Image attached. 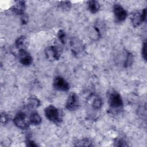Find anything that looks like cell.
Returning a JSON list of instances; mask_svg holds the SVG:
<instances>
[{
    "mask_svg": "<svg viewBox=\"0 0 147 147\" xmlns=\"http://www.w3.org/2000/svg\"><path fill=\"white\" fill-rule=\"evenodd\" d=\"M108 102L111 110L118 111L122 108V99L120 94L115 90H111L108 92Z\"/></svg>",
    "mask_w": 147,
    "mask_h": 147,
    "instance_id": "6da1fadb",
    "label": "cell"
},
{
    "mask_svg": "<svg viewBox=\"0 0 147 147\" xmlns=\"http://www.w3.org/2000/svg\"><path fill=\"white\" fill-rule=\"evenodd\" d=\"M44 114L48 120L55 123H60L62 120L61 111L52 105H50L45 109Z\"/></svg>",
    "mask_w": 147,
    "mask_h": 147,
    "instance_id": "7a4b0ae2",
    "label": "cell"
},
{
    "mask_svg": "<svg viewBox=\"0 0 147 147\" xmlns=\"http://www.w3.org/2000/svg\"><path fill=\"white\" fill-rule=\"evenodd\" d=\"M13 122L17 127L21 129H27L30 125L29 118H27L26 115L23 112L18 113L15 115Z\"/></svg>",
    "mask_w": 147,
    "mask_h": 147,
    "instance_id": "3957f363",
    "label": "cell"
},
{
    "mask_svg": "<svg viewBox=\"0 0 147 147\" xmlns=\"http://www.w3.org/2000/svg\"><path fill=\"white\" fill-rule=\"evenodd\" d=\"M146 16V10L144 9L141 12L136 11L133 13L131 16V21L134 27L140 26L145 20Z\"/></svg>",
    "mask_w": 147,
    "mask_h": 147,
    "instance_id": "277c9868",
    "label": "cell"
},
{
    "mask_svg": "<svg viewBox=\"0 0 147 147\" xmlns=\"http://www.w3.org/2000/svg\"><path fill=\"white\" fill-rule=\"evenodd\" d=\"M79 106V98L77 95L74 92L71 93L69 95L65 103L66 109L70 111H74L78 108Z\"/></svg>",
    "mask_w": 147,
    "mask_h": 147,
    "instance_id": "5b68a950",
    "label": "cell"
},
{
    "mask_svg": "<svg viewBox=\"0 0 147 147\" xmlns=\"http://www.w3.org/2000/svg\"><path fill=\"white\" fill-rule=\"evenodd\" d=\"M53 87L59 91H67L69 88L68 83L61 76H58L55 78L53 83Z\"/></svg>",
    "mask_w": 147,
    "mask_h": 147,
    "instance_id": "8992f818",
    "label": "cell"
},
{
    "mask_svg": "<svg viewBox=\"0 0 147 147\" xmlns=\"http://www.w3.org/2000/svg\"><path fill=\"white\" fill-rule=\"evenodd\" d=\"M45 55L48 59L59 60L60 57V49L56 45H52L45 50Z\"/></svg>",
    "mask_w": 147,
    "mask_h": 147,
    "instance_id": "52a82bcc",
    "label": "cell"
},
{
    "mask_svg": "<svg viewBox=\"0 0 147 147\" xmlns=\"http://www.w3.org/2000/svg\"><path fill=\"white\" fill-rule=\"evenodd\" d=\"M18 58L20 62L26 66L30 65L33 60L30 55L25 49H20L19 50Z\"/></svg>",
    "mask_w": 147,
    "mask_h": 147,
    "instance_id": "ba28073f",
    "label": "cell"
},
{
    "mask_svg": "<svg viewBox=\"0 0 147 147\" xmlns=\"http://www.w3.org/2000/svg\"><path fill=\"white\" fill-rule=\"evenodd\" d=\"M113 11L115 17L118 21H124L127 16V11L119 4H115L114 5Z\"/></svg>",
    "mask_w": 147,
    "mask_h": 147,
    "instance_id": "9c48e42d",
    "label": "cell"
},
{
    "mask_svg": "<svg viewBox=\"0 0 147 147\" xmlns=\"http://www.w3.org/2000/svg\"><path fill=\"white\" fill-rule=\"evenodd\" d=\"M71 47L72 48V51L75 55L78 54L81 51H83L84 47L83 43L79 39L73 38L71 41Z\"/></svg>",
    "mask_w": 147,
    "mask_h": 147,
    "instance_id": "30bf717a",
    "label": "cell"
},
{
    "mask_svg": "<svg viewBox=\"0 0 147 147\" xmlns=\"http://www.w3.org/2000/svg\"><path fill=\"white\" fill-rule=\"evenodd\" d=\"M11 11L16 14L24 15L25 9V1H20L16 2L15 5L11 7Z\"/></svg>",
    "mask_w": 147,
    "mask_h": 147,
    "instance_id": "8fae6325",
    "label": "cell"
},
{
    "mask_svg": "<svg viewBox=\"0 0 147 147\" xmlns=\"http://www.w3.org/2000/svg\"><path fill=\"white\" fill-rule=\"evenodd\" d=\"M29 121L30 124L33 125H39L41 122V118L40 115L36 111L31 113L29 117Z\"/></svg>",
    "mask_w": 147,
    "mask_h": 147,
    "instance_id": "7c38bea8",
    "label": "cell"
},
{
    "mask_svg": "<svg viewBox=\"0 0 147 147\" xmlns=\"http://www.w3.org/2000/svg\"><path fill=\"white\" fill-rule=\"evenodd\" d=\"M27 107L29 109H36L40 105L39 99L35 96H30L27 100Z\"/></svg>",
    "mask_w": 147,
    "mask_h": 147,
    "instance_id": "4fadbf2b",
    "label": "cell"
},
{
    "mask_svg": "<svg viewBox=\"0 0 147 147\" xmlns=\"http://www.w3.org/2000/svg\"><path fill=\"white\" fill-rule=\"evenodd\" d=\"M100 7V5L98 2L96 1H90L88 2V9L92 13H96Z\"/></svg>",
    "mask_w": 147,
    "mask_h": 147,
    "instance_id": "5bb4252c",
    "label": "cell"
},
{
    "mask_svg": "<svg viewBox=\"0 0 147 147\" xmlns=\"http://www.w3.org/2000/svg\"><path fill=\"white\" fill-rule=\"evenodd\" d=\"M102 102L99 97L95 98L92 103V106L95 110H99L102 107Z\"/></svg>",
    "mask_w": 147,
    "mask_h": 147,
    "instance_id": "9a60e30c",
    "label": "cell"
},
{
    "mask_svg": "<svg viewBox=\"0 0 147 147\" xmlns=\"http://www.w3.org/2000/svg\"><path fill=\"white\" fill-rule=\"evenodd\" d=\"M127 142L123 137L117 138L114 142V145L117 146H127Z\"/></svg>",
    "mask_w": 147,
    "mask_h": 147,
    "instance_id": "2e32d148",
    "label": "cell"
},
{
    "mask_svg": "<svg viewBox=\"0 0 147 147\" xmlns=\"http://www.w3.org/2000/svg\"><path fill=\"white\" fill-rule=\"evenodd\" d=\"M25 37L24 36H21L19 38H18L15 42V45L17 48L20 49H24L23 45H24L25 44Z\"/></svg>",
    "mask_w": 147,
    "mask_h": 147,
    "instance_id": "e0dca14e",
    "label": "cell"
},
{
    "mask_svg": "<svg viewBox=\"0 0 147 147\" xmlns=\"http://www.w3.org/2000/svg\"><path fill=\"white\" fill-rule=\"evenodd\" d=\"M76 143L77 144L75 145L76 146H92V141L87 138L83 139Z\"/></svg>",
    "mask_w": 147,
    "mask_h": 147,
    "instance_id": "ac0fdd59",
    "label": "cell"
},
{
    "mask_svg": "<svg viewBox=\"0 0 147 147\" xmlns=\"http://www.w3.org/2000/svg\"><path fill=\"white\" fill-rule=\"evenodd\" d=\"M133 61V56L131 53H127L126 60L125 62V67H127L131 65Z\"/></svg>",
    "mask_w": 147,
    "mask_h": 147,
    "instance_id": "d6986e66",
    "label": "cell"
},
{
    "mask_svg": "<svg viewBox=\"0 0 147 147\" xmlns=\"http://www.w3.org/2000/svg\"><path fill=\"white\" fill-rule=\"evenodd\" d=\"M71 4L69 2H61L59 3V6L63 9L64 10H68L70 9Z\"/></svg>",
    "mask_w": 147,
    "mask_h": 147,
    "instance_id": "ffe728a7",
    "label": "cell"
},
{
    "mask_svg": "<svg viewBox=\"0 0 147 147\" xmlns=\"http://www.w3.org/2000/svg\"><path fill=\"white\" fill-rule=\"evenodd\" d=\"M57 37L59 40L63 43H65V33L63 30H60L57 33Z\"/></svg>",
    "mask_w": 147,
    "mask_h": 147,
    "instance_id": "44dd1931",
    "label": "cell"
},
{
    "mask_svg": "<svg viewBox=\"0 0 147 147\" xmlns=\"http://www.w3.org/2000/svg\"><path fill=\"white\" fill-rule=\"evenodd\" d=\"M1 123L4 125L6 124L7 123V122L9 121V116L6 113L3 112L1 113Z\"/></svg>",
    "mask_w": 147,
    "mask_h": 147,
    "instance_id": "7402d4cb",
    "label": "cell"
},
{
    "mask_svg": "<svg viewBox=\"0 0 147 147\" xmlns=\"http://www.w3.org/2000/svg\"><path fill=\"white\" fill-rule=\"evenodd\" d=\"M142 56L145 60H146V42L145 41L142 48Z\"/></svg>",
    "mask_w": 147,
    "mask_h": 147,
    "instance_id": "603a6c76",
    "label": "cell"
},
{
    "mask_svg": "<svg viewBox=\"0 0 147 147\" xmlns=\"http://www.w3.org/2000/svg\"><path fill=\"white\" fill-rule=\"evenodd\" d=\"M26 145L28 146H37V145L32 140H29V139H28L26 141Z\"/></svg>",
    "mask_w": 147,
    "mask_h": 147,
    "instance_id": "cb8c5ba5",
    "label": "cell"
},
{
    "mask_svg": "<svg viewBox=\"0 0 147 147\" xmlns=\"http://www.w3.org/2000/svg\"><path fill=\"white\" fill-rule=\"evenodd\" d=\"M21 22L22 24H26L28 22V17L26 15H22V17L21 18Z\"/></svg>",
    "mask_w": 147,
    "mask_h": 147,
    "instance_id": "d4e9b609",
    "label": "cell"
}]
</instances>
